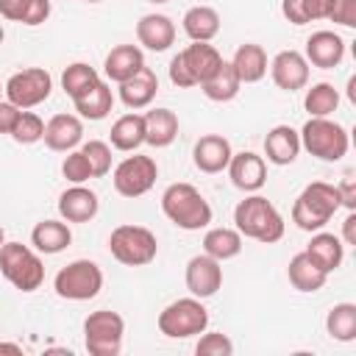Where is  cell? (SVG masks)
<instances>
[{"label":"cell","instance_id":"obj_26","mask_svg":"<svg viewBox=\"0 0 356 356\" xmlns=\"http://www.w3.org/2000/svg\"><path fill=\"white\" fill-rule=\"evenodd\" d=\"M70 242H72V231H70V225L61 222V220H42V222H36L33 231H31V245H33L39 253H44V256L61 253L64 248H70Z\"/></svg>","mask_w":356,"mask_h":356},{"label":"cell","instance_id":"obj_55","mask_svg":"<svg viewBox=\"0 0 356 356\" xmlns=\"http://www.w3.org/2000/svg\"><path fill=\"white\" fill-rule=\"evenodd\" d=\"M0 95H3V86H0Z\"/></svg>","mask_w":356,"mask_h":356},{"label":"cell","instance_id":"obj_15","mask_svg":"<svg viewBox=\"0 0 356 356\" xmlns=\"http://www.w3.org/2000/svg\"><path fill=\"white\" fill-rule=\"evenodd\" d=\"M44 145L56 153H70L83 142V122L78 114H53L44 122Z\"/></svg>","mask_w":356,"mask_h":356},{"label":"cell","instance_id":"obj_10","mask_svg":"<svg viewBox=\"0 0 356 356\" xmlns=\"http://www.w3.org/2000/svg\"><path fill=\"white\" fill-rule=\"evenodd\" d=\"M159 178V164L156 159L150 156H142V153H134L128 159H122L117 167H114V189L122 195V197H142L153 189Z\"/></svg>","mask_w":356,"mask_h":356},{"label":"cell","instance_id":"obj_16","mask_svg":"<svg viewBox=\"0 0 356 356\" xmlns=\"http://www.w3.org/2000/svg\"><path fill=\"white\" fill-rule=\"evenodd\" d=\"M303 58L320 70H334L345 58V39L334 31H314L306 39V53Z\"/></svg>","mask_w":356,"mask_h":356},{"label":"cell","instance_id":"obj_43","mask_svg":"<svg viewBox=\"0 0 356 356\" xmlns=\"http://www.w3.org/2000/svg\"><path fill=\"white\" fill-rule=\"evenodd\" d=\"M170 81H172L175 86H181V89H189V86H195V81H192L189 70L184 67V58H181V53H175V56H172V61H170Z\"/></svg>","mask_w":356,"mask_h":356},{"label":"cell","instance_id":"obj_51","mask_svg":"<svg viewBox=\"0 0 356 356\" xmlns=\"http://www.w3.org/2000/svg\"><path fill=\"white\" fill-rule=\"evenodd\" d=\"M3 242H6V231H3V225H0V248H3Z\"/></svg>","mask_w":356,"mask_h":356},{"label":"cell","instance_id":"obj_36","mask_svg":"<svg viewBox=\"0 0 356 356\" xmlns=\"http://www.w3.org/2000/svg\"><path fill=\"white\" fill-rule=\"evenodd\" d=\"M97 81H100L97 70L89 67L86 61H75V64H70V67L61 72V86H64V92H67L72 100H75L78 95H83L86 89H92Z\"/></svg>","mask_w":356,"mask_h":356},{"label":"cell","instance_id":"obj_6","mask_svg":"<svg viewBox=\"0 0 356 356\" xmlns=\"http://www.w3.org/2000/svg\"><path fill=\"white\" fill-rule=\"evenodd\" d=\"M108 250L111 256L125 264V267H145L156 259L159 253V242H156V234L145 225H117L108 236Z\"/></svg>","mask_w":356,"mask_h":356},{"label":"cell","instance_id":"obj_5","mask_svg":"<svg viewBox=\"0 0 356 356\" xmlns=\"http://www.w3.org/2000/svg\"><path fill=\"white\" fill-rule=\"evenodd\" d=\"M298 136H300V147H306L320 161H339L350 147L348 131L331 117H309L306 125L298 131Z\"/></svg>","mask_w":356,"mask_h":356},{"label":"cell","instance_id":"obj_31","mask_svg":"<svg viewBox=\"0 0 356 356\" xmlns=\"http://www.w3.org/2000/svg\"><path fill=\"white\" fill-rule=\"evenodd\" d=\"M108 136H111V147H117L122 153L136 150L139 145H145V117L136 114V111L117 117Z\"/></svg>","mask_w":356,"mask_h":356},{"label":"cell","instance_id":"obj_18","mask_svg":"<svg viewBox=\"0 0 356 356\" xmlns=\"http://www.w3.org/2000/svg\"><path fill=\"white\" fill-rule=\"evenodd\" d=\"M97 209H100L97 195L83 184H72L58 195V214L67 222H89L97 214Z\"/></svg>","mask_w":356,"mask_h":356},{"label":"cell","instance_id":"obj_9","mask_svg":"<svg viewBox=\"0 0 356 356\" xmlns=\"http://www.w3.org/2000/svg\"><path fill=\"white\" fill-rule=\"evenodd\" d=\"M125 337V320L111 309H97L83 320V345L92 356H117Z\"/></svg>","mask_w":356,"mask_h":356},{"label":"cell","instance_id":"obj_23","mask_svg":"<svg viewBox=\"0 0 356 356\" xmlns=\"http://www.w3.org/2000/svg\"><path fill=\"white\" fill-rule=\"evenodd\" d=\"M142 67H145V56H142V50H139L136 44H117V47H111V53H108L106 61H103V72H106V78L114 81V83L128 81V78L136 75Z\"/></svg>","mask_w":356,"mask_h":356},{"label":"cell","instance_id":"obj_17","mask_svg":"<svg viewBox=\"0 0 356 356\" xmlns=\"http://www.w3.org/2000/svg\"><path fill=\"white\" fill-rule=\"evenodd\" d=\"M231 156H234L231 142H228L225 136H220V134H206V136H200V139L195 142V147H192V161H195V167H197L200 172H209V175L222 172V170L228 167Z\"/></svg>","mask_w":356,"mask_h":356},{"label":"cell","instance_id":"obj_54","mask_svg":"<svg viewBox=\"0 0 356 356\" xmlns=\"http://www.w3.org/2000/svg\"><path fill=\"white\" fill-rule=\"evenodd\" d=\"M86 3H100V0H86Z\"/></svg>","mask_w":356,"mask_h":356},{"label":"cell","instance_id":"obj_37","mask_svg":"<svg viewBox=\"0 0 356 356\" xmlns=\"http://www.w3.org/2000/svg\"><path fill=\"white\" fill-rule=\"evenodd\" d=\"M42 136H44V122H42V117L33 114V111H28V108H22L19 117H17V122H14V128H11V139H14L17 145H33V142H39Z\"/></svg>","mask_w":356,"mask_h":356},{"label":"cell","instance_id":"obj_14","mask_svg":"<svg viewBox=\"0 0 356 356\" xmlns=\"http://www.w3.org/2000/svg\"><path fill=\"white\" fill-rule=\"evenodd\" d=\"M228 175H231V184L242 192H259L267 181V164L259 153L253 150H242V153H234L231 161H228Z\"/></svg>","mask_w":356,"mask_h":356},{"label":"cell","instance_id":"obj_22","mask_svg":"<svg viewBox=\"0 0 356 356\" xmlns=\"http://www.w3.org/2000/svg\"><path fill=\"white\" fill-rule=\"evenodd\" d=\"M159 92V78L150 67H142L136 75H131L128 81L120 83V100L128 106V108H147L153 103Z\"/></svg>","mask_w":356,"mask_h":356},{"label":"cell","instance_id":"obj_48","mask_svg":"<svg viewBox=\"0 0 356 356\" xmlns=\"http://www.w3.org/2000/svg\"><path fill=\"white\" fill-rule=\"evenodd\" d=\"M22 8H25V0H0V17H3V19L19 22Z\"/></svg>","mask_w":356,"mask_h":356},{"label":"cell","instance_id":"obj_47","mask_svg":"<svg viewBox=\"0 0 356 356\" xmlns=\"http://www.w3.org/2000/svg\"><path fill=\"white\" fill-rule=\"evenodd\" d=\"M281 14H284L286 22H292V25H306L303 0H281Z\"/></svg>","mask_w":356,"mask_h":356},{"label":"cell","instance_id":"obj_21","mask_svg":"<svg viewBox=\"0 0 356 356\" xmlns=\"http://www.w3.org/2000/svg\"><path fill=\"white\" fill-rule=\"evenodd\" d=\"M181 58H184V67L189 70L195 86H200L206 78H211L214 70H217L220 61H222L220 50H217L214 44H209V42H192L189 47L181 50Z\"/></svg>","mask_w":356,"mask_h":356},{"label":"cell","instance_id":"obj_52","mask_svg":"<svg viewBox=\"0 0 356 356\" xmlns=\"http://www.w3.org/2000/svg\"><path fill=\"white\" fill-rule=\"evenodd\" d=\"M3 39H6V31H3V25H0V47H3Z\"/></svg>","mask_w":356,"mask_h":356},{"label":"cell","instance_id":"obj_40","mask_svg":"<svg viewBox=\"0 0 356 356\" xmlns=\"http://www.w3.org/2000/svg\"><path fill=\"white\" fill-rule=\"evenodd\" d=\"M195 353L197 356H231L234 353V342L220 334V331H211V334H203L195 345Z\"/></svg>","mask_w":356,"mask_h":356},{"label":"cell","instance_id":"obj_50","mask_svg":"<svg viewBox=\"0 0 356 356\" xmlns=\"http://www.w3.org/2000/svg\"><path fill=\"white\" fill-rule=\"evenodd\" d=\"M0 353H22V348L14 342H0Z\"/></svg>","mask_w":356,"mask_h":356},{"label":"cell","instance_id":"obj_46","mask_svg":"<svg viewBox=\"0 0 356 356\" xmlns=\"http://www.w3.org/2000/svg\"><path fill=\"white\" fill-rule=\"evenodd\" d=\"M328 8H331V0H303V14H306V22H314V19H328Z\"/></svg>","mask_w":356,"mask_h":356},{"label":"cell","instance_id":"obj_2","mask_svg":"<svg viewBox=\"0 0 356 356\" xmlns=\"http://www.w3.org/2000/svg\"><path fill=\"white\" fill-rule=\"evenodd\" d=\"M234 225L242 236L256 239L261 245H273L284 236V217L278 214V209L261 197V195H248L245 200L236 203L234 209Z\"/></svg>","mask_w":356,"mask_h":356},{"label":"cell","instance_id":"obj_41","mask_svg":"<svg viewBox=\"0 0 356 356\" xmlns=\"http://www.w3.org/2000/svg\"><path fill=\"white\" fill-rule=\"evenodd\" d=\"M328 19L345 28H356V0H331Z\"/></svg>","mask_w":356,"mask_h":356},{"label":"cell","instance_id":"obj_4","mask_svg":"<svg viewBox=\"0 0 356 356\" xmlns=\"http://www.w3.org/2000/svg\"><path fill=\"white\" fill-rule=\"evenodd\" d=\"M0 273L19 292H33L44 281V264L39 259V250H33L22 242H3V248H0Z\"/></svg>","mask_w":356,"mask_h":356},{"label":"cell","instance_id":"obj_29","mask_svg":"<svg viewBox=\"0 0 356 356\" xmlns=\"http://www.w3.org/2000/svg\"><path fill=\"white\" fill-rule=\"evenodd\" d=\"M286 278H289V284H292L298 292H317V289L325 286L328 273H323L306 253H295V256L289 259Z\"/></svg>","mask_w":356,"mask_h":356},{"label":"cell","instance_id":"obj_44","mask_svg":"<svg viewBox=\"0 0 356 356\" xmlns=\"http://www.w3.org/2000/svg\"><path fill=\"white\" fill-rule=\"evenodd\" d=\"M337 192H339L342 206L353 211V209H356V178H353V172H348V175L342 178V184L337 186Z\"/></svg>","mask_w":356,"mask_h":356},{"label":"cell","instance_id":"obj_25","mask_svg":"<svg viewBox=\"0 0 356 356\" xmlns=\"http://www.w3.org/2000/svg\"><path fill=\"white\" fill-rule=\"evenodd\" d=\"M323 273H334V270H339V264H342V259H345V245H342V239L339 236H334V234H325V231H317L314 236H312V242L306 245V250H303Z\"/></svg>","mask_w":356,"mask_h":356},{"label":"cell","instance_id":"obj_35","mask_svg":"<svg viewBox=\"0 0 356 356\" xmlns=\"http://www.w3.org/2000/svg\"><path fill=\"white\" fill-rule=\"evenodd\" d=\"M339 106V89L334 83H314L312 89H306L303 97V108L309 111V117H331Z\"/></svg>","mask_w":356,"mask_h":356},{"label":"cell","instance_id":"obj_27","mask_svg":"<svg viewBox=\"0 0 356 356\" xmlns=\"http://www.w3.org/2000/svg\"><path fill=\"white\" fill-rule=\"evenodd\" d=\"M75 111L81 120H106L111 114V106H114V95H111V86L106 81H97L92 89H86L83 95H78L75 100Z\"/></svg>","mask_w":356,"mask_h":356},{"label":"cell","instance_id":"obj_28","mask_svg":"<svg viewBox=\"0 0 356 356\" xmlns=\"http://www.w3.org/2000/svg\"><path fill=\"white\" fill-rule=\"evenodd\" d=\"M145 117V142L150 147H167L178 136V117L170 108H150Z\"/></svg>","mask_w":356,"mask_h":356},{"label":"cell","instance_id":"obj_20","mask_svg":"<svg viewBox=\"0 0 356 356\" xmlns=\"http://www.w3.org/2000/svg\"><path fill=\"white\" fill-rule=\"evenodd\" d=\"M300 153V136L292 125H275L267 131L264 136V156L267 161L278 164V167H286L298 159Z\"/></svg>","mask_w":356,"mask_h":356},{"label":"cell","instance_id":"obj_53","mask_svg":"<svg viewBox=\"0 0 356 356\" xmlns=\"http://www.w3.org/2000/svg\"><path fill=\"white\" fill-rule=\"evenodd\" d=\"M147 3H170V0H147Z\"/></svg>","mask_w":356,"mask_h":356},{"label":"cell","instance_id":"obj_8","mask_svg":"<svg viewBox=\"0 0 356 356\" xmlns=\"http://www.w3.org/2000/svg\"><path fill=\"white\" fill-rule=\"evenodd\" d=\"M53 289L64 300H92L103 289V270L89 259H75L56 273Z\"/></svg>","mask_w":356,"mask_h":356},{"label":"cell","instance_id":"obj_38","mask_svg":"<svg viewBox=\"0 0 356 356\" xmlns=\"http://www.w3.org/2000/svg\"><path fill=\"white\" fill-rule=\"evenodd\" d=\"M81 150H83V156H86V161H89L95 178H103V175L111 172V145H108V142H103V139H89V142L81 145Z\"/></svg>","mask_w":356,"mask_h":356},{"label":"cell","instance_id":"obj_13","mask_svg":"<svg viewBox=\"0 0 356 356\" xmlns=\"http://www.w3.org/2000/svg\"><path fill=\"white\" fill-rule=\"evenodd\" d=\"M270 75L273 83L284 92H298L309 83V61L298 50H281L270 61Z\"/></svg>","mask_w":356,"mask_h":356},{"label":"cell","instance_id":"obj_24","mask_svg":"<svg viewBox=\"0 0 356 356\" xmlns=\"http://www.w3.org/2000/svg\"><path fill=\"white\" fill-rule=\"evenodd\" d=\"M231 67H234V72H236V78L242 83H256V81H261L267 75L270 64H267V53H264L261 44L245 42V44L236 47V53L231 58Z\"/></svg>","mask_w":356,"mask_h":356},{"label":"cell","instance_id":"obj_32","mask_svg":"<svg viewBox=\"0 0 356 356\" xmlns=\"http://www.w3.org/2000/svg\"><path fill=\"white\" fill-rule=\"evenodd\" d=\"M239 86H242V81L236 78L231 61H225V58L220 61V67L214 70V75L200 83L203 95H206L209 100H214V103H228V100H234V97L239 95Z\"/></svg>","mask_w":356,"mask_h":356},{"label":"cell","instance_id":"obj_12","mask_svg":"<svg viewBox=\"0 0 356 356\" xmlns=\"http://www.w3.org/2000/svg\"><path fill=\"white\" fill-rule=\"evenodd\" d=\"M186 289L195 295V298H211L217 295V289L222 286V267L217 259H211L209 253H197L186 261Z\"/></svg>","mask_w":356,"mask_h":356},{"label":"cell","instance_id":"obj_7","mask_svg":"<svg viewBox=\"0 0 356 356\" xmlns=\"http://www.w3.org/2000/svg\"><path fill=\"white\" fill-rule=\"evenodd\" d=\"M209 325V309L200 298H178L159 314V331L170 339H186L203 334Z\"/></svg>","mask_w":356,"mask_h":356},{"label":"cell","instance_id":"obj_19","mask_svg":"<svg viewBox=\"0 0 356 356\" xmlns=\"http://www.w3.org/2000/svg\"><path fill=\"white\" fill-rule=\"evenodd\" d=\"M136 39L153 53H164L175 42V22L167 14H145L136 22Z\"/></svg>","mask_w":356,"mask_h":356},{"label":"cell","instance_id":"obj_45","mask_svg":"<svg viewBox=\"0 0 356 356\" xmlns=\"http://www.w3.org/2000/svg\"><path fill=\"white\" fill-rule=\"evenodd\" d=\"M19 111H22V108H17L11 100H3V97H0V134H11V128H14L17 117H19Z\"/></svg>","mask_w":356,"mask_h":356},{"label":"cell","instance_id":"obj_42","mask_svg":"<svg viewBox=\"0 0 356 356\" xmlns=\"http://www.w3.org/2000/svg\"><path fill=\"white\" fill-rule=\"evenodd\" d=\"M47 17H50V0H25V8H22L19 22L36 28V25H42Z\"/></svg>","mask_w":356,"mask_h":356},{"label":"cell","instance_id":"obj_34","mask_svg":"<svg viewBox=\"0 0 356 356\" xmlns=\"http://www.w3.org/2000/svg\"><path fill=\"white\" fill-rule=\"evenodd\" d=\"M325 331L337 342H353L356 339V306L353 303H337L325 314Z\"/></svg>","mask_w":356,"mask_h":356},{"label":"cell","instance_id":"obj_49","mask_svg":"<svg viewBox=\"0 0 356 356\" xmlns=\"http://www.w3.org/2000/svg\"><path fill=\"white\" fill-rule=\"evenodd\" d=\"M342 239H345V245H356V214L350 211L348 217H345V228H342Z\"/></svg>","mask_w":356,"mask_h":356},{"label":"cell","instance_id":"obj_1","mask_svg":"<svg viewBox=\"0 0 356 356\" xmlns=\"http://www.w3.org/2000/svg\"><path fill=\"white\" fill-rule=\"evenodd\" d=\"M161 211L164 217L181 228V231H200L211 222V206L209 200L200 195V189H195L186 181L170 184L161 195Z\"/></svg>","mask_w":356,"mask_h":356},{"label":"cell","instance_id":"obj_39","mask_svg":"<svg viewBox=\"0 0 356 356\" xmlns=\"http://www.w3.org/2000/svg\"><path fill=\"white\" fill-rule=\"evenodd\" d=\"M61 175H64L70 184H86L89 178H95L89 161H86V156H83V150H70V153L64 156V161H61Z\"/></svg>","mask_w":356,"mask_h":356},{"label":"cell","instance_id":"obj_11","mask_svg":"<svg viewBox=\"0 0 356 356\" xmlns=\"http://www.w3.org/2000/svg\"><path fill=\"white\" fill-rule=\"evenodd\" d=\"M3 92H6V100H11L17 108H33V106H39V103H44L50 97L53 78L42 67H28V70L14 72L6 81Z\"/></svg>","mask_w":356,"mask_h":356},{"label":"cell","instance_id":"obj_33","mask_svg":"<svg viewBox=\"0 0 356 356\" xmlns=\"http://www.w3.org/2000/svg\"><path fill=\"white\" fill-rule=\"evenodd\" d=\"M203 253L222 264L242 253V234L236 228H209L203 236Z\"/></svg>","mask_w":356,"mask_h":356},{"label":"cell","instance_id":"obj_30","mask_svg":"<svg viewBox=\"0 0 356 356\" xmlns=\"http://www.w3.org/2000/svg\"><path fill=\"white\" fill-rule=\"evenodd\" d=\"M184 33L192 42H211L220 33V14L211 6H192L184 14Z\"/></svg>","mask_w":356,"mask_h":356},{"label":"cell","instance_id":"obj_3","mask_svg":"<svg viewBox=\"0 0 356 356\" xmlns=\"http://www.w3.org/2000/svg\"><path fill=\"white\" fill-rule=\"evenodd\" d=\"M342 206L339 192L334 184L325 181H314L309 184L292 203V222L300 231H320Z\"/></svg>","mask_w":356,"mask_h":356}]
</instances>
